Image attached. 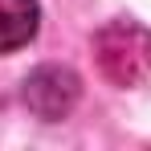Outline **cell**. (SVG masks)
Masks as SVG:
<instances>
[{
    "mask_svg": "<svg viewBox=\"0 0 151 151\" xmlns=\"http://www.w3.org/2000/svg\"><path fill=\"white\" fill-rule=\"evenodd\" d=\"M94 57L114 86H135L151 74V33L135 21H110L94 37Z\"/></svg>",
    "mask_w": 151,
    "mask_h": 151,
    "instance_id": "obj_1",
    "label": "cell"
},
{
    "mask_svg": "<svg viewBox=\"0 0 151 151\" xmlns=\"http://www.w3.org/2000/svg\"><path fill=\"white\" fill-rule=\"evenodd\" d=\"M25 102L41 114V119H61L70 114V106L78 102V78L70 70L45 65L25 82Z\"/></svg>",
    "mask_w": 151,
    "mask_h": 151,
    "instance_id": "obj_2",
    "label": "cell"
},
{
    "mask_svg": "<svg viewBox=\"0 0 151 151\" xmlns=\"http://www.w3.org/2000/svg\"><path fill=\"white\" fill-rule=\"evenodd\" d=\"M37 0H0V53H12L37 33Z\"/></svg>",
    "mask_w": 151,
    "mask_h": 151,
    "instance_id": "obj_3",
    "label": "cell"
}]
</instances>
